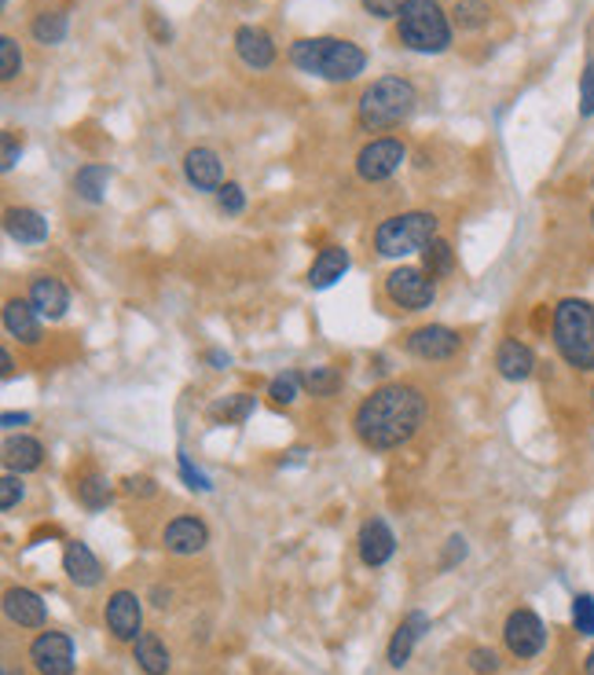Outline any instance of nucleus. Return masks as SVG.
<instances>
[{"mask_svg": "<svg viewBox=\"0 0 594 675\" xmlns=\"http://www.w3.org/2000/svg\"><path fill=\"white\" fill-rule=\"evenodd\" d=\"M426 415L429 400L418 386L385 382L360 400L357 415H352V430H357L360 444H368L371 452H393L415 437Z\"/></svg>", "mask_w": 594, "mask_h": 675, "instance_id": "f257e3e1", "label": "nucleus"}, {"mask_svg": "<svg viewBox=\"0 0 594 675\" xmlns=\"http://www.w3.org/2000/svg\"><path fill=\"white\" fill-rule=\"evenodd\" d=\"M290 63L327 82H352L368 71V52L346 38H301L290 44Z\"/></svg>", "mask_w": 594, "mask_h": 675, "instance_id": "f03ea898", "label": "nucleus"}, {"mask_svg": "<svg viewBox=\"0 0 594 675\" xmlns=\"http://www.w3.org/2000/svg\"><path fill=\"white\" fill-rule=\"evenodd\" d=\"M554 349L569 368L594 375V305L584 297H562L551 313Z\"/></svg>", "mask_w": 594, "mask_h": 675, "instance_id": "7ed1b4c3", "label": "nucleus"}, {"mask_svg": "<svg viewBox=\"0 0 594 675\" xmlns=\"http://www.w3.org/2000/svg\"><path fill=\"white\" fill-rule=\"evenodd\" d=\"M418 103V93L415 85L407 82V77H379V82H371L363 88V96L357 103V118L363 129L379 133V129H393L407 118L411 110H415Z\"/></svg>", "mask_w": 594, "mask_h": 675, "instance_id": "20e7f679", "label": "nucleus"}, {"mask_svg": "<svg viewBox=\"0 0 594 675\" xmlns=\"http://www.w3.org/2000/svg\"><path fill=\"white\" fill-rule=\"evenodd\" d=\"M396 38L411 52L441 55L452 44V19L444 15L437 0H411L404 15L396 19Z\"/></svg>", "mask_w": 594, "mask_h": 675, "instance_id": "39448f33", "label": "nucleus"}, {"mask_svg": "<svg viewBox=\"0 0 594 675\" xmlns=\"http://www.w3.org/2000/svg\"><path fill=\"white\" fill-rule=\"evenodd\" d=\"M433 239H437V217L433 213H396L385 217V221L374 228V250L382 257H407L426 250Z\"/></svg>", "mask_w": 594, "mask_h": 675, "instance_id": "423d86ee", "label": "nucleus"}, {"mask_svg": "<svg viewBox=\"0 0 594 675\" xmlns=\"http://www.w3.org/2000/svg\"><path fill=\"white\" fill-rule=\"evenodd\" d=\"M385 297L404 308V313H422V308L433 305L437 297V280H429L426 268H415V265H404V268H393L385 276Z\"/></svg>", "mask_w": 594, "mask_h": 675, "instance_id": "0eeeda50", "label": "nucleus"}, {"mask_svg": "<svg viewBox=\"0 0 594 675\" xmlns=\"http://www.w3.org/2000/svg\"><path fill=\"white\" fill-rule=\"evenodd\" d=\"M502 643H507L510 657L532 661V657H540L547 646V624L540 621L535 610L521 605V610H513L507 616V624H502Z\"/></svg>", "mask_w": 594, "mask_h": 675, "instance_id": "6e6552de", "label": "nucleus"}, {"mask_svg": "<svg viewBox=\"0 0 594 675\" xmlns=\"http://www.w3.org/2000/svg\"><path fill=\"white\" fill-rule=\"evenodd\" d=\"M404 162H407V144L396 140V136H379V140H371L357 155V177L368 180V184H382V180L400 173Z\"/></svg>", "mask_w": 594, "mask_h": 675, "instance_id": "1a4fd4ad", "label": "nucleus"}, {"mask_svg": "<svg viewBox=\"0 0 594 675\" xmlns=\"http://www.w3.org/2000/svg\"><path fill=\"white\" fill-rule=\"evenodd\" d=\"M103 621H107V632L118 639V643H136L144 632V605L140 594L118 588L107 599V610H103Z\"/></svg>", "mask_w": 594, "mask_h": 675, "instance_id": "9d476101", "label": "nucleus"}, {"mask_svg": "<svg viewBox=\"0 0 594 675\" xmlns=\"http://www.w3.org/2000/svg\"><path fill=\"white\" fill-rule=\"evenodd\" d=\"M404 349L415 360L437 363V360H452L455 352L463 349V338H459V330H452L444 324H429V327L411 330V335L404 338Z\"/></svg>", "mask_w": 594, "mask_h": 675, "instance_id": "9b49d317", "label": "nucleus"}, {"mask_svg": "<svg viewBox=\"0 0 594 675\" xmlns=\"http://www.w3.org/2000/svg\"><path fill=\"white\" fill-rule=\"evenodd\" d=\"M30 661L41 675H74V643L63 632H41L30 643Z\"/></svg>", "mask_w": 594, "mask_h": 675, "instance_id": "f8f14e48", "label": "nucleus"}, {"mask_svg": "<svg viewBox=\"0 0 594 675\" xmlns=\"http://www.w3.org/2000/svg\"><path fill=\"white\" fill-rule=\"evenodd\" d=\"M357 547H360V562L363 566H368V569H382L396 555V536H393V529L382 518H368V521L360 525Z\"/></svg>", "mask_w": 594, "mask_h": 675, "instance_id": "ddd939ff", "label": "nucleus"}, {"mask_svg": "<svg viewBox=\"0 0 594 675\" xmlns=\"http://www.w3.org/2000/svg\"><path fill=\"white\" fill-rule=\"evenodd\" d=\"M205 544H210V529H205L199 518H191V514H180V518L169 521L166 532H162V547L177 558L199 555V551H205Z\"/></svg>", "mask_w": 594, "mask_h": 675, "instance_id": "4468645a", "label": "nucleus"}, {"mask_svg": "<svg viewBox=\"0 0 594 675\" xmlns=\"http://www.w3.org/2000/svg\"><path fill=\"white\" fill-rule=\"evenodd\" d=\"M184 177L195 191H221L224 188V162L213 147H191L184 155Z\"/></svg>", "mask_w": 594, "mask_h": 675, "instance_id": "2eb2a0df", "label": "nucleus"}, {"mask_svg": "<svg viewBox=\"0 0 594 675\" xmlns=\"http://www.w3.org/2000/svg\"><path fill=\"white\" fill-rule=\"evenodd\" d=\"M4 613L11 624L30 627V632H41L49 624V610H44V599L30 588H8L4 591Z\"/></svg>", "mask_w": 594, "mask_h": 675, "instance_id": "dca6fc26", "label": "nucleus"}, {"mask_svg": "<svg viewBox=\"0 0 594 675\" xmlns=\"http://www.w3.org/2000/svg\"><path fill=\"white\" fill-rule=\"evenodd\" d=\"M4 232L22 246H41L49 239V217L30 210V205H8L4 210Z\"/></svg>", "mask_w": 594, "mask_h": 675, "instance_id": "f3484780", "label": "nucleus"}, {"mask_svg": "<svg viewBox=\"0 0 594 675\" xmlns=\"http://www.w3.org/2000/svg\"><path fill=\"white\" fill-rule=\"evenodd\" d=\"M235 52L250 71H268L276 63V41L261 27H238L235 30Z\"/></svg>", "mask_w": 594, "mask_h": 675, "instance_id": "a211bd4d", "label": "nucleus"}, {"mask_svg": "<svg viewBox=\"0 0 594 675\" xmlns=\"http://www.w3.org/2000/svg\"><path fill=\"white\" fill-rule=\"evenodd\" d=\"M4 330L22 346L41 341V313L30 305V297H8L4 302Z\"/></svg>", "mask_w": 594, "mask_h": 675, "instance_id": "6ab92c4d", "label": "nucleus"}, {"mask_svg": "<svg viewBox=\"0 0 594 675\" xmlns=\"http://www.w3.org/2000/svg\"><path fill=\"white\" fill-rule=\"evenodd\" d=\"M63 573L71 577V583L77 588H96L103 580V566L99 558L93 555V547L82 544V540H66L63 547Z\"/></svg>", "mask_w": 594, "mask_h": 675, "instance_id": "aec40b11", "label": "nucleus"}, {"mask_svg": "<svg viewBox=\"0 0 594 675\" xmlns=\"http://www.w3.org/2000/svg\"><path fill=\"white\" fill-rule=\"evenodd\" d=\"M30 305L38 308L41 319H63L66 308H71V291H66L63 280L55 276H38L30 283Z\"/></svg>", "mask_w": 594, "mask_h": 675, "instance_id": "412c9836", "label": "nucleus"}, {"mask_svg": "<svg viewBox=\"0 0 594 675\" xmlns=\"http://www.w3.org/2000/svg\"><path fill=\"white\" fill-rule=\"evenodd\" d=\"M429 632V616L426 613H407L404 621L396 624V632H393V639H390V668H404L407 661H411V654H415V646H418V639Z\"/></svg>", "mask_w": 594, "mask_h": 675, "instance_id": "4be33fe9", "label": "nucleus"}, {"mask_svg": "<svg viewBox=\"0 0 594 675\" xmlns=\"http://www.w3.org/2000/svg\"><path fill=\"white\" fill-rule=\"evenodd\" d=\"M496 371H499L507 382L532 379V371H535V352L524 346V341H518V338H502L499 349H496Z\"/></svg>", "mask_w": 594, "mask_h": 675, "instance_id": "5701e85b", "label": "nucleus"}, {"mask_svg": "<svg viewBox=\"0 0 594 675\" xmlns=\"http://www.w3.org/2000/svg\"><path fill=\"white\" fill-rule=\"evenodd\" d=\"M349 265H352V261H349V250H341V246L319 250V257L312 261V268H308V287H312V291L335 287V283L349 272Z\"/></svg>", "mask_w": 594, "mask_h": 675, "instance_id": "b1692460", "label": "nucleus"}, {"mask_svg": "<svg viewBox=\"0 0 594 675\" xmlns=\"http://www.w3.org/2000/svg\"><path fill=\"white\" fill-rule=\"evenodd\" d=\"M44 463V444L38 437H26V433H19V437H8L4 441V466L11 474H30V471H41Z\"/></svg>", "mask_w": 594, "mask_h": 675, "instance_id": "393cba45", "label": "nucleus"}, {"mask_svg": "<svg viewBox=\"0 0 594 675\" xmlns=\"http://www.w3.org/2000/svg\"><path fill=\"white\" fill-rule=\"evenodd\" d=\"M132 657L144 675H166L169 665H173V661H169V646L155 632H140V639L132 643Z\"/></svg>", "mask_w": 594, "mask_h": 675, "instance_id": "a878e982", "label": "nucleus"}, {"mask_svg": "<svg viewBox=\"0 0 594 675\" xmlns=\"http://www.w3.org/2000/svg\"><path fill=\"white\" fill-rule=\"evenodd\" d=\"M107 184H110V169L99 166V162H88V166H82L74 173L77 199H85V202H93V205H99L103 199H107Z\"/></svg>", "mask_w": 594, "mask_h": 675, "instance_id": "bb28decb", "label": "nucleus"}, {"mask_svg": "<svg viewBox=\"0 0 594 675\" xmlns=\"http://www.w3.org/2000/svg\"><path fill=\"white\" fill-rule=\"evenodd\" d=\"M33 41L38 44H49V49H55V44L66 41V33H71V15L66 11H41L38 19H33Z\"/></svg>", "mask_w": 594, "mask_h": 675, "instance_id": "cd10ccee", "label": "nucleus"}, {"mask_svg": "<svg viewBox=\"0 0 594 675\" xmlns=\"http://www.w3.org/2000/svg\"><path fill=\"white\" fill-rule=\"evenodd\" d=\"M257 400L250 393H232L224 400H216V404L210 408V419L213 422H224V426H238V422H246L250 415H254Z\"/></svg>", "mask_w": 594, "mask_h": 675, "instance_id": "c85d7f7f", "label": "nucleus"}, {"mask_svg": "<svg viewBox=\"0 0 594 675\" xmlns=\"http://www.w3.org/2000/svg\"><path fill=\"white\" fill-rule=\"evenodd\" d=\"M422 265H426L429 280H444L455 272V250L452 243H444V239H433V243L422 250Z\"/></svg>", "mask_w": 594, "mask_h": 675, "instance_id": "c756f323", "label": "nucleus"}, {"mask_svg": "<svg viewBox=\"0 0 594 675\" xmlns=\"http://www.w3.org/2000/svg\"><path fill=\"white\" fill-rule=\"evenodd\" d=\"M77 499H82L88 510L107 507V503H110V482L96 471H85L82 477H77Z\"/></svg>", "mask_w": 594, "mask_h": 675, "instance_id": "7c9ffc66", "label": "nucleus"}, {"mask_svg": "<svg viewBox=\"0 0 594 675\" xmlns=\"http://www.w3.org/2000/svg\"><path fill=\"white\" fill-rule=\"evenodd\" d=\"M452 19L459 22V30H481L492 19V8H488V0H459L452 8Z\"/></svg>", "mask_w": 594, "mask_h": 675, "instance_id": "2f4dec72", "label": "nucleus"}, {"mask_svg": "<svg viewBox=\"0 0 594 675\" xmlns=\"http://www.w3.org/2000/svg\"><path fill=\"white\" fill-rule=\"evenodd\" d=\"M301 386L312 397H335L338 386H341V375L335 368H308V371H301Z\"/></svg>", "mask_w": 594, "mask_h": 675, "instance_id": "473e14b6", "label": "nucleus"}, {"mask_svg": "<svg viewBox=\"0 0 594 675\" xmlns=\"http://www.w3.org/2000/svg\"><path fill=\"white\" fill-rule=\"evenodd\" d=\"M297 393H301V371H283L268 386V397H272V404H276V408H290L297 400Z\"/></svg>", "mask_w": 594, "mask_h": 675, "instance_id": "72a5a7b5", "label": "nucleus"}, {"mask_svg": "<svg viewBox=\"0 0 594 675\" xmlns=\"http://www.w3.org/2000/svg\"><path fill=\"white\" fill-rule=\"evenodd\" d=\"M22 74V52L15 38H0V77L4 82H15Z\"/></svg>", "mask_w": 594, "mask_h": 675, "instance_id": "f704fd0d", "label": "nucleus"}, {"mask_svg": "<svg viewBox=\"0 0 594 675\" xmlns=\"http://www.w3.org/2000/svg\"><path fill=\"white\" fill-rule=\"evenodd\" d=\"M573 627L580 635L594 639V594H576L573 599Z\"/></svg>", "mask_w": 594, "mask_h": 675, "instance_id": "c9c22d12", "label": "nucleus"}, {"mask_svg": "<svg viewBox=\"0 0 594 675\" xmlns=\"http://www.w3.org/2000/svg\"><path fill=\"white\" fill-rule=\"evenodd\" d=\"M216 202H221V210L227 213V217H238L246 210V191H243V184H235V180H224V188L216 191Z\"/></svg>", "mask_w": 594, "mask_h": 675, "instance_id": "e433bc0d", "label": "nucleus"}, {"mask_svg": "<svg viewBox=\"0 0 594 675\" xmlns=\"http://www.w3.org/2000/svg\"><path fill=\"white\" fill-rule=\"evenodd\" d=\"M466 665H470V672L477 675H496L502 668V661L496 650H488V646H474L470 650V657H466Z\"/></svg>", "mask_w": 594, "mask_h": 675, "instance_id": "4c0bfd02", "label": "nucleus"}, {"mask_svg": "<svg viewBox=\"0 0 594 675\" xmlns=\"http://www.w3.org/2000/svg\"><path fill=\"white\" fill-rule=\"evenodd\" d=\"M22 496H26V488H22L19 477L8 471L4 477H0V510H15Z\"/></svg>", "mask_w": 594, "mask_h": 675, "instance_id": "58836bf2", "label": "nucleus"}, {"mask_svg": "<svg viewBox=\"0 0 594 675\" xmlns=\"http://www.w3.org/2000/svg\"><path fill=\"white\" fill-rule=\"evenodd\" d=\"M594 114V60L584 63V74H580V118H591Z\"/></svg>", "mask_w": 594, "mask_h": 675, "instance_id": "ea45409f", "label": "nucleus"}, {"mask_svg": "<svg viewBox=\"0 0 594 675\" xmlns=\"http://www.w3.org/2000/svg\"><path fill=\"white\" fill-rule=\"evenodd\" d=\"M360 4H363V11H368V15H374V19H400L411 0H360Z\"/></svg>", "mask_w": 594, "mask_h": 675, "instance_id": "a19ab883", "label": "nucleus"}, {"mask_svg": "<svg viewBox=\"0 0 594 675\" xmlns=\"http://www.w3.org/2000/svg\"><path fill=\"white\" fill-rule=\"evenodd\" d=\"M177 466H180V477H184V482H188V488H195V492H210V488H213L210 477H205V474L199 471V466L188 460L184 452L177 455Z\"/></svg>", "mask_w": 594, "mask_h": 675, "instance_id": "79ce46f5", "label": "nucleus"}, {"mask_svg": "<svg viewBox=\"0 0 594 675\" xmlns=\"http://www.w3.org/2000/svg\"><path fill=\"white\" fill-rule=\"evenodd\" d=\"M19 158H22V144L15 140V133H4V162H0V169L11 173L19 166Z\"/></svg>", "mask_w": 594, "mask_h": 675, "instance_id": "37998d69", "label": "nucleus"}, {"mask_svg": "<svg viewBox=\"0 0 594 675\" xmlns=\"http://www.w3.org/2000/svg\"><path fill=\"white\" fill-rule=\"evenodd\" d=\"M463 558H466V540H463V536H452V540H448V558H444V569L455 566V562H463Z\"/></svg>", "mask_w": 594, "mask_h": 675, "instance_id": "c03bdc74", "label": "nucleus"}, {"mask_svg": "<svg viewBox=\"0 0 594 675\" xmlns=\"http://www.w3.org/2000/svg\"><path fill=\"white\" fill-rule=\"evenodd\" d=\"M125 492H132V496H155V482L151 477H129Z\"/></svg>", "mask_w": 594, "mask_h": 675, "instance_id": "a18cd8bd", "label": "nucleus"}, {"mask_svg": "<svg viewBox=\"0 0 594 675\" xmlns=\"http://www.w3.org/2000/svg\"><path fill=\"white\" fill-rule=\"evenodd\" d=\"M0 422H4V430L26 426V422H30V411H4V419H0Z\"/></svg>", "mask_w": 594, "mask_h": 675, "instance_id": "49530a36", "label": "nucleus"}, {"mask_svg": "<svg viewBox=\"0 0 594 675\" xmlns=\"http://www.w3.org/2000/svg\"><path fill=\"white\" fill-rule=\"evenodd\" d=\"M151 30H155V38L162 41V44H169L173 41V27H169V22H162L158 15H151Z\"/></svg>", "mask_w": 594, "mask_h": 675, "instance_id": "de8ad7c7", "label": "nucleus"}, {"mask_svg": "<svg viewBox=\"0 0 594 675\" xmlns=\"http://www.w3.org/2000/svg\"><path fill=\"white\" fill-rule=\"evenodd\" d=\"M205 363H213L216 371H224L227 363H232V357H227V352H221V349H210V352H205Z\"/></svg>", "mask_w": 594, "mask_h": 675, "instance_id": "09e8293b", "label": "nucleus"}, {"mask_svg": "<svg viewBox=\"0 0 594 675\" xmlns=\"http://www.w3.org/2000/svg\"><path fill=\"white\" fill-rule=\"evenodd\" d=\"M11 371H15V360H11L8 349H0V379H11Z\"/></svg>", "mask_w": 594, "mask_h": 675, "instance_id": "8fccbe9b", "label": "nucleus"}, {"mask_svg": "<svg viewBox=\"0 0 594 675\" xmlns=\"http://www.w3.org/2000/svg\"><path fill=\"white\" fill-rule=\"evenodd\" d=\"M584 672H587V675H594V650H591L587 661H584Z\"/></svg>", "mask_w": 594, "mask_h": 675, "instance_id": "3c124183", "label": "nucleus"}, {"mask_svg": "<svg viewBox=\"0 0 594 675\" xmlns=\"http://www.w3.org/2000/svg\"><path fill=\"white\" fill-rule=\"evenodd\" d=\"M591 408H594V386H591Z\"/></svg>", "mask_w": 594, "mask_h": 675, "instance_id": "603ef678", "label": "nucleus"}, {"mask_svg": "<svg viewBox=\"0 0 594 675\" xmlns=\"http://www.w3.org/2000/svg\"><path fill=\"white\" fill-rule=\"evenodd\" d=\"M4 675H15V672H11V668H8V665H4Z\"/></svg>", "mask_w": 594, "mask_h": 675, "instance_id": "864d4df0", "label": "nucleus"}, {"mask_svg": "<svg viewBox=\"0 0 594 675\" xmlns=\"http://www.w3.org/2000/svg\"><path fill=\"white\" fill-rule=\"evenodd\" d=\"M591 228H594V210H591Z\"/></svg>", "mask_w": 594, "mask_h": 675, "instance_id": "5fc2aeb1", "label": "nucleus"}, {"mask_svg": "<svg viewBox=\"0 0 594 675\" xmlns=\"http://www.w3.org/2000/svg\"><path fill=\"white\" fill-rule=\"evenodd\" d=\"M591 191H594V177H591Z\"/></svg>", "mask_w": 594, "mask_h": 675, "instance_id": "6e6d98bb", "label": "nucleus"}]
</instances>
